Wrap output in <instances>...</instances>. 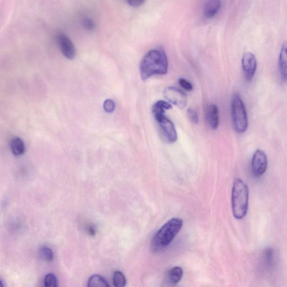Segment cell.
Listing matches in <instances>:
<instances>
[{
  "instance_id": "1",
  "label": "cell",
  "mask_w": 287,
  "mask_h": 287,
  "mask_svg": "<svg viewBox=\"0 0 287 287\" xmlns=\"http://www.w3.org/2000/svg\"><path fill=\"white\" fill-rule=\"evenodd\" d=\"M168 68L167 57L164 50L161 49L150 50L141 61V78L143 80H146L152 76L166 74Z\"/></svg>"
},
{
  "instance_id": "2",
  "label": "cell",
  "mask_w": 287,
  "mask_h": 287,
  "mask_svg": "<svg viewBox=\"0 0 287 287\" xmlns=\"http://www.w3.org/2000/svg\"><path fill=\"white\" fill-rule=\"evenodd\" d=\"M183 221L179 218L170 219L160 228L151 242V249L158 252L166 248L182 229Z\"/></svg>"
},
{
  "instance_id": "3",
  "label": "cell",
  "mask_w": 287,
  "mask_h": 287,
  "mask_svg": "<svg viewBox=\"0 0 287 287\" xmlns=\"http://www.w3.org/2000/svg\"><path fill=\"white\" fill-rule=\"evenodd\" d=\"M249 191L247 185L242 180L236 179L232 192V212L235 218L245 217L248 210Z\"/></svg>"
},
{
  "instance_id": "4",
  "label": "cell",
  "mask_w": 287,
  "mask_h": 287,
  "mask_svg": "<svg viewBox=\"0 0 287 287\" xmlns=\"http://www.w3.org/2000/svg\"><path fill=\"white\" fill-rule=\"evenodd\" d=\"M231 113L234 127L239 133L245 132L248 128V117L245 106L240 96L235 94L231 100Z\"/></svg>"
},
{
  "instance_id": "5",
  "label": "cell",
  "mask_w": 287,
  "mask_h": 287,
  "mask_svg": "<svg viewBox=\"0 0 287 287\" xmlns=\"http://www.w3.org/2000/svg\"><path fill=\"white\" fill-rule=\"evenodd\" d=\"M268 158L265 152L260 149L257 150L253 155L251 168L253 175L257 178L262 176L267 171Z\"/></svg>"
},
{
  "instance_id": "6",
  "label": "cell",
  "mask_w": 287,
  "mask_h": 287,
  "mask_svg": "<svg viewBox=\"0 0 287 287\" xmlns=\"http://www.w3.org/2000/svg\"><path fill=\"white\" fill-rule=\"evenodd\" d=\"M158 122L160 129L164 138L169 143H174L177 140V134L175 126L173 122L163 115L155 119Z\"/></svg>"
},
{
  "instance_id": "7",
  "label": "cell",
  "mask_w": 287,
  "mask_h": 287,
  "mask_svg": "<svg viewBox=\"0 0 287 287\" xmlns=\"http://www.w3.org/2000/svg\"><path fill=\"white\" fill-rule=\"evenodd\" d=\"M166 99L176 106L184 108L187 105V96L184 93L175 87H169L164 92Z\"/></svg>"
},
{
  "instance_id": "8",
  "label": "cell",
  "mask_w": 287,
  "mask_h": 287,
  "mask_svg": "<svg viewBox=\"0 0 287 287\" xmlns=\"http://www.w3.org/2000/svg\"><path fill=\"white\" fill-rule=\"evenodd\" d=\"M242 69L244 76L248 80H251L255 75L257 67V60L254 53L246 52L242 58Z\"/></svg>"
},
{
  "instance_id": "9",
  "label": "cell",
  "mask_w": 287,
  "mask_h": 287,
  "mask_svg": "<svg viewBox=\"0 0 287 287\" xmlns=\"http://www.w3.org/2000/svg\"><path fill=\"white\" fill-rule=\"evenodd\" d=\"M58 42L63 54L69 60H73L75 57V48L69 38L61 34L58 36Z\"/></svg>"
},
{
  "instance_id": "10",
  "label": "cell",
  "mask_w": 287,
  "mask_h": 287,
  "mask_svg": "<svg viewBox=\"0 0 287 287\" xmlns=\"http://www.w3.org/2000/svg\"><path fill=\"white\" fill-rule=\"evenodd\" d=\"M206 119L211 129L216 130L219 126V111L216 105H208L206 110Z\"/></svg>"
},
{
  "instance_id": "11",
  "label": "cell",
  "mask_w": 287,
  "mask_h": 287,
  "mask_svg": "<svg viewBox=\"0 0 287 287\" xmlns=\"http://www.w3.org/2000/svg\"><path fill=\"white\" fill-rule=\"evenodd\" d=\"M221 6V1L217 0L206 1L203 8V14L205 18L208 19L213 18L217 14Z\"/></svg>"
},
{
  "instance_id": "12",
  "label": "cell",
  "mask_w": 287,
  "mask_h": 287,
  "mask_svg": "<svg viewBox=\"0 0 287 287\" xmlns=\"http://www.w3.org/2000/svg\"><path fill=\"white\" fill-rule=\"evenodd\" d=\"M278 62L282 77L287 79V41L282 44Z\"/></svg>"
},
{
  "instance_id": "13",
  "label": "cell",
  "mask_w": 287,
  "mask_h": 287,
  "mask_svg": "<svg viewBox=\"0 0 287 287\" xmlns=\"http://www.w3.org/2000/svg\"><path fill=\"white\" fill-rule=\"evenodd\" d=\"M172 108L170 103L164 100H159L156 102L152 108V111L155 119H158L160 116L164 115L165 111Z\"/></svg>"
},
{
  "instance_id": "14",
  "label": "cell",
  "mask_w": 287,
  "mask_h": 287,
  "mask_svg": "<svg viewBox=\"0 0 287 287\" xmlns=\"http://www.w3.org/2000/svg\"><path fill=\"white\" fill-rule=\"evenodd\" d=\"M88 287H111L103 277L95 274L89 280Z\"/></svg>"
},
{
  "instance_id": "15",
  "label": "cell",
  "mask_w": 287,
  "mask_h": 287,
  "mask_svg": "<svg viewBox=\"0 0 287 287\" xmlns=\"http://www.w3.org/2000/svg\"><path fill=\"white\" fill-rule=\"evenodd\" d=\"M11 149L15 155H21L24 154L25 147L24 144L19 138H15L11 141Z\"/></svg>"
},
{
  "instance_id": "16",
  "label": "cell",
  "mask_w": 287,
  "mask_h": 287,
  "mask_svg": "<svg viewBox=\"0 0 287 287\" xmlns=\"http://www.w3.org/2000/svg\"><path fill=\"white\" fill-rule=\"evenodd\" d=\"M183 270L180 267L172 268L168 272L169 280L172 284H177L182 279Z\"/></svg>"
},
{
  "instance_id": "17",
  "label": "cell",
  "mask_w": 287,
  "mask_h": 287,
  "mask_svg": "<svg viewBox=\"0 0 287 287\" xmlns=\"http://www.w3.org/2000/svg\"><path fill=\"white\" fill-rule=\"evenodd\" d=\"M113 284L115 287H125L126 279L124 274L117 271L113 273Z\"/></svg>"
},
{
  "instance_id": "18",
  "label": "cell",
  "mask_w": 287,
  "mask_h": 287,
  "mask_svg": "<svg viewBox=\"0 0 287 287\" xmlns=\"http://www.w3.org/2000/svg\"><path fill=\"white\" fill-rule=\"evenodd\" d=\"M40 255L46 261H52L53 259V253L51 249L48 247H42L40 250Z\"/></svg>"
},
{
  "instance_id": "19",
  "label": "cell",
  "mask_w": 287,
  "mask_h": 287,
  "mask_svg": "<svg viewBox=\"0 0 287 287\" xmlns=\"http://www.w3.org/2000/svg\"><path fill=\"white\" fill-rule=\"evenodd\" d=\"M45 287H57V278L52 273H49L46 276L44 280Z\"/></svg>"
},
{
  "instance_id": "20",
  "label": "cell",
  "mask_w": 287,
  "mask_h": 287,
  "mask_svg": "<svg viewBox=\"0 0 287 287\" xmlns=\"http://www.w3.org/2000/svg\"><path fill=\"white\" fill-rule=\"evenodd\" d=\"M188 116L189 119L194 124H197L199 122V116L197 112L192 108L188 109Z\"/></svg>"
},
{
  "instance_id": "21",
  "label": "cell",
  "mask_w": 287,
  "mask_h": 287,
  "mask_svg": "<svg viewBox=\"0 0 287 287\" xmlns=\"http://www.w3.org/2000/svg\"><path fill=\"white\" fill-rule=\"evenodd\" d=\"M103 108L105 112L112 113L115 110V103L112 100L107 99L104 102Z\"/></svg>"
},
{
  "instance_id": "22",
  "label": "cell",
  "mask_w": 287,
  "mask_h": 287,
  "mask_svg": "<svg viewBox=\"0 0 287 287\" xmlns=\"http://www.w3.org/2000/svg\"><path fill=\"white\" fill-rule=\"evenodd\" d=\"M179 83L181 87H183L184 90L188 91H191L192 90L193 87L192 84L183 78H181L179 80Z\"/></svg>"
},
{
  "instance_id": "23",
  "label": "cell",
  "mask_w": 287,
  "mask_h": 287,
  "mask_svg": "<svg viewBox=\"0 0 287 287\" xmlns=\"http://www.w3.org/2000/svg\"><path fill=\"white\" fill-rule=\"evenodd\" d=\"M83 25L84 27L88 29V30L92 31L95 28V24L91 19H86L83 21Z\"/></svg>"
},
{
  "instance_id": "24",
  "label": "cell",
  "mask_w": 287,
  "mask_h": 287,
  "mask_svg": "<svg viewBox=\"0 0 287 287\" xmlns=\"http://www.w3.org/2000/svg\"><path fill=\"white\" fill-rule=\"evenodd\" d=\"M145 1L144 0H129V1H126L129 5L134 7H140L145 3Z\"/></svg>"
},
{
  "instance_id": "25",
  "label": "cell",
  "mask_w": 287,
  "mask_h": 287,
  "mask_svg": "<svg viewBox=\"0 0 287 287\" xmlns=\"http://www.w3.org/2000/svg\"><path fill=\"white\" fill-rule=\"evenodd\" d=\"M88 234L91 236H95L96 233V228L94 226H90L88 228Z\"/></svg>"
},
{
  "instance_id": "26",
  "label": "cell",
  "mask_w": 287,
  "mask_h": 287,
  "mask_svg": "<svg viewBox=\"0 0 287 287\" xmlns=\"http://www.w3.org/2000/svg\"><path fill=\"white\" fill-rule=\"evenodd\" d=\"M1 287H4L3 282L2 281L1 282Z\"/></svg>"
}]
</instances>
